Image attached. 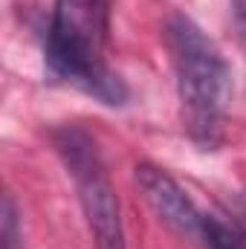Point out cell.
I'll return each mask as SVG.
<instances>
[{"label":"cell","instance_id":"cell-1","mask_svg":"<svg viewBox=\"0 0 246 249\" xmlns=\"http://www.w3.org/2000/svg\"><path fill=\"white\" fill-rule=\"evenodd\" d=\"M168 47L177 72L183 122L194 142L214 148L232 99V70L220 47L185 15H171Z\"/></svg>","mask_w":246,"mask_h":249},{"label":"cell","instance_id":"cell-2","mask_svg":"<svg viewBox=\"0 0 246 249\" xmlns=\"http://www.w3.org/2000/svg\"><path fill=\"white\" fill-rule=\"evenodd\" d=\"M99 44L102 35L90 20L87 0H55L44 41L47 70L55 78L93 96L96 102L107 107H122L130 96L127 84L119 72L107 67Z\"/></svg>","mask_w":246,"mask_h":249},{"label":"cell","instance_id":"cell-3","mask_svg":"<svg viewBox=\"0 0 246 249\" xmlns=\"http://www.w3.org/2000/svg\"><path fill=\"white\" fill-rule=\"evenodd\" d=\"M55 154L75 183L78 206L96 249H127L116 188L110 183L99 142L81 124H61L50 133Z\"/></svg>","mask_w":246,"mask_h":249},{"label":"cell","instance_id":"cell-4","mask_svg":"<svg viewBox=\"0 0 246 249\" xmlns=\"http://www.w3.org/2000/svg\"><path fill=\"white\" fill-rule=\"evenodd\" d=\"M136 186L142 188L145 200L159 214V220H165L177 235L200 238L203 212L197 209V203L188 197V191L165 168H159L154 162H139L136 165Z\"/></svg>","mask_w":246,"mask_h":249},{"label":"cell","instance_id":"cell-5","mask_svg":"<svg viewBox=\"0 0 246 249\" xmlns=\"http://www.w3.org/2000/svg\"><path fill=\"white\" fill-rule=\"evenodd\" d=\"M200 241H203L206 249H246L244 232H241L238 226H232V223L214 217V214H203Z\"/></svg>","mask_w":246,"mask_h":249},{"label":"cell","instance_id":"cell-6","mask_svg":"<svg viewBox=\"0 0 246 249\" xmlns=\"http://www.w3.org/2000/svg\"><path fill=\"white\" fill-rule=\"evenodd\" d=\"M232 3V20H235V32L246 44V0H229Z\"/></svg>","mask_w":246,"mask_h":249},{"label":"cell","instance_id":"cell-7","mask_svg":"<svg viewBox=\"0 0 246 249\" xmlns=\"http://www.w3.org/2000/svg\"><path fill=\"white\" fill-rule=\"evenodd\" d=\"M9 249H23V247H9Z\"/></svg>","mask_w":246,"mask_h":249}]
</instances>
